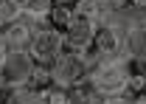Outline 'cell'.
<instances>
[{"mask_svg":"<svg viewBox=\"0 0 146 104\" xmlns=\"http://www.w3.org/2000/svg\"><path fill=\"white\" fill-rule=\"evenodd\" d=\"M34 68H36V62L31 59L28 51L6 48L0 53V87L3 90H14L20 85H28Z\"/></svg>","mask_w":146,"mask_h":104,"instance_id":"6da1fadb","label":"cell"},{"mask_svg":"<svg viewBox=\"0 0 146 104\" xmlns=\"http://www.w3.org/2000/svg\"><path fill=\"white\" fill-rule=\"evenodd\" d=\"M51 82L62 90H70V87H79L87 82V59L84 53H59L54 62H51V70H48Z\"/></svg>","mask_w":146,"mask_h":104,"instance_id":"7a4b0ae2","label":"cell"},{"mask_svg":"<svg viewBox=\"0 0 146 104\" xmlns=\"http://www.w3.org/2000/svg\"><path fill=\"white\" fill-rule=\"evenodd\" d=\"M96 28H98V23L87 14H79V11H73L70 9V20H68V25H65V48H70L73 53H84L93 48V37H96Z\"/></svg>","mask_w":146,"mask_h":104,"instance_id":"3957f363","label":"cell"},{"mask_svg":"<svg viewBox=\"0 0 146 104\" xmlns=\"http://www.w3.org/2000/svg\"><path fill=\"white\" fill-rule=\"evenodd\" d=\"M28 53H31V59H34L36 65H51L59 53H65V34L59 28H54V25L36 31L31 37Z\"/></svg>","mask_w":146,"mask_h":104,"instance_id":"277c9868","label":"cell"},{"mask_svg":"<svg viewBox=\"0 0 146 104\" xmlns=\"http://www.w3.org/2000/svg\"><path fill=\"white\" fill-rule=\"evenodd\" d=\"M42 28H48V20H25V17H20V20H14L11 25H6L3 42H6V48L28 51L31 37H34L36 31H42Z\"/></svg>","mask_w":146,"mask_h":104,"instance_id":"5b68a950","label":"cell"},{"mask_svg":"<svg viewBox=\"0 0 146 104\" xmlns=\"http://www.w3.org/2000/svg\"><path fill=\"white\" fill-rule=\"evenodd\" d=\"M93 48L101 59H115V56H129L127 45H124V37L118 31H112L110 25H98L96 37H93Z\"/></svg>","mask_w":146,"mask_h":104,"instance_id":"8992f818","label":"cell"},{"mask_svg":"<svg viewBox=\"0 0 146 104\" xmlns=\"http://www.w3.org/2000/svg\"><path fill=\"white\" fill-rule=\"evenodd\" d=\"M143 20H146V11L129 3V6H124V9H118V11H115V14H112L104 25H110L112 31H118L121 37H127L129 31H132V28H138Z\"/></svg>","mask_w":146,"mask_h":104,"instance_id":"52a82bcc","label":"cell"},{"mask_svg":"<svg viewBox=\"0 0 146 104\" xmlns=\"http://www.w3.org/2000/svg\"><path fill=\"white\" fill-rule=\"evenodd\" d=\"M124 45L132 62H146V20L124 37Z\"/></svg>","mask_w":146,"mask_h":104,"instance_id":"ba28073f","label":"cell"},{"mask_svg":"<svg viewBox=\"0 0 146 104\" xmlns=\"http://www.w3.org/2000/svg\"><path fill=\"white\" fill-rule=\"evenodd\" d=\"M54 0H20V17L25 20H48Z\"/></svg>","mask_w":146,"mask_h":104,"instance_id":"9c48e42d","label":"cell"},{"mask_svg":"<svg viewBox=\"0 0 146 104\" xmlns=\"http://www.w3.org/2000/svg\"><path fill=\"white\" fill-rule=\"evenodd\" d=\"M6 104H45L42 101V87H36V85H20L11 90V96H9V101Z\"/></svg>","mask_w":146,"mask_h":104,"instance_id":"30bf717a","label":"cell"},{"mask_svg":"<svg viewBox=\"0 0 146 104\" xmlns=\"http://www.w3.org/2000/svg\"><path fill=\"white\" fill-rule=\"evenodd\" d=\"M93 6H96V23L104 25V23H107L118 9L127 6V0H93Z\"/></svg>","mask_w":146,"mask_h":104,"instance_id":"8fae6325","label":"cell"},{"mask_svg":"<svg viewBox=\"0 0 146 104\" xmlns=\"http://www.w3.org/2000/svg\"><path fill=\"white\" fill-rule=\"evenodd\" d=\"M104 99L98 96V93H93L90 85H79V87H70L68 90V104H101Z\"/></svg>","mask_w":146,"mask_h":104,"instance_id":"7c38bea8","label":"cell"},{"mask_svg":"<svg viewBox=\"0 0 146 104\" xmlns=\"http://www.w3.org/2000/svg\"><path fill=\"white\" fill-rule=\"evenodd\" d=\"M20 20V0H0V28Z\"/></svg>","mask_w":146,"mask_h":104,"instance_id":"4fadbf2b","label":"cell"},{"mask_svg":"<svg viewBox=\"0 0 146 104\" xmlns=\"http://www.w3.org/2000/svg\"><path fill=\"white\" fill-rule=\"evenodd\" d=\"M42 101L45 104H68V90H62V87H42Z\"/></svg>","mask_w":146,"mask_h":104,"instance_id":"5bb4252c","label":"cell"},{"mask_svg":"<svg viewBox=\"0 0 146 104\" xmlns=\"http://www.w3.org/2000/svg\"><path fill=\"white\" fill-rule=\"evenodd\" d=\"M48 17L54 20V28H59V25L65 28V25H68V20H70V9H65V6H54Z\"/></svg>","mask_w":146,"mask_h":104,"instance_id":"9a60e30c","label":"cell"},{"mask_svg":"<svg viewBox=\"0 0 146 104\" xmlns=\"http://www.w3.org/2000/svg\"><path fill=\"white\" fill-rule=\"evenodd\" d=\"M73 11H79V14H87V17L96 20V6H93V0H76Z\"/></svg>","mask_w":146,"mask_h":104,"instance_id":"2e32d148","label":"cell"},{"mask_svg":"<svg viewBox=\"0 0 146 104\" xmlns=\"http://www.w3.org/2000/svg\"><path fill=\"white\" fill-rule=\"evenodd\" d=\"M45 82H51V76H48V70L36 65V68H34V73H31V85H45Z\"/></svg>","mask_w":146,"mask_h":104,"instance_id":"e0dca14e","label":"cell"},{"mask_svg":"<svg viewBox=\"0 0 146 104\" xmlns=\"http://www.w3.org/2000/svg\"><path fill=\"white\" fill-rule=\"evenodd\" d=\"M101 104H132V101H127V96H112V99H104Z\"/></svg>","mask_w":146,"mask_h":104,"instance_id":"ac0fdd59","label":"cell"},{"mask_svg":"<svg viewBox=\"0 0 146 104\" xmlns=\"http://www.w3.org/2000/svg\"><path fill=\"white\" fill-rule=\"evenodd\" d=\"M132 104H146V93H141V96H135V99H132Z\"/></svg>","mask_w":146,"mask_h":104,"instance_id":"d6986e66","label":"cell"},{"mask_svg":"<svg viewBox=\"0 0 146 104\" xmlns=\"http://www.w3.org/2000/svg\"><path fill=\"white\" fill-rule=\"evenodd\" d=\"M129 3H132V6H138V9H143V11H146V0H129Z\"/></svg>","mask_w":146,"mask_h":104,"instance_id":"ffe728a7","label":"cell"},{"mask_svg":"<svg viewBox=\"0 0 146 104\" xmlns=\"http://www.w3.org/2000/svg\"><path fill=\"white\" fill-rule=\"evenodd\" d=\"M6 51V42H3V31H0V53Z\"/></svg>","mask_w":146,"mask_h":104,"instance_id":"44dd1931","label":"cell"},{"mask_svg":"<svg viewBox=\"0 0 146 104\" xmlns=\"http://www.w3.org/2000/svg\"><path fill=\"white\" fill-rule=\"evenodd\" d=\"M141 79H143V87H146V70H143V73H141Z\"/></svg>","mask_w":146,"mask_h":104,"instance_id":"7402d4cb","label":"cell"},{"mask_svg":"<svg viewBox=\"0 0 146 104\" xmlns=\"http://www.w3.org/2000/svg\"><path fill=\"white\" fill-rule=\"evenodd\" d=\"M59 3H62V0H59Z\"/></svg>","mask_w":146,"mask_h":104,"instance_id":"603a6c76","label":"cell"}]
</instances>
